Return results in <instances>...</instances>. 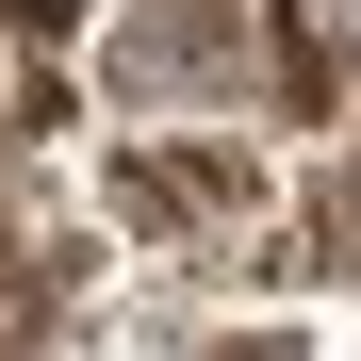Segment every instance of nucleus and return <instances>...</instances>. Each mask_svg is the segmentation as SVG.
Listing matches in <instances>:
<instances>
[{"instance_id":"1","label":"nucleus","mask_w":361,"mask_h":361,"mask_svg":"<svg viewBox=\"0 0 361 361\" xmlns=\"http://www.w3.org/2000/svg\"><path fill=\"white\" fill-rule=\"evenodd\" d=\"M115 214L164 230V247H197V230L263 214V148H247V132H148L132 164H115Z\"/></svg>"}]
</instances>
